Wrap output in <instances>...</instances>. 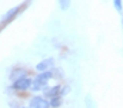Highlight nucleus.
<instances>
[{
	"label": "nucleus",
	"mask_w": 123,
	"mask_h": 108,
	"mask_svg": "<svg viewBox=\"0 0 123 108\" xmlns=\"http://www.w3.org/2000/svg\"><path fill=\"white\" fill-rule=\"evenodd\" d=\"M50 71H52V75H53V79H62V78H64V72L59 66H53Z\"/></svg>",
	"instance_id": "obj_9"
},
{
	"label": "nucleus",
	"mask_w": 123,
	"mask_h": 108,
	"mask_svg": "<svg viewBox=\"0 0 123 108\" xmlns=\"http://www.w3.org/2000/svg\"><path fill=\"white\" fill-rule=\"evenodd\" d=\"M3 29H4V28H3V26L0 25V33H1V30H3Z\"/></svg>",
	"instance_id": "obj_14"
},
{
	"label": "nucleus",
	"mask_w": 123,
	"mask_h": 108,
	"mask_svg": "<svg viewBox=\"0 0 123 108\" xmlns=\"http://www.w3.org/2000/svg\"><path fill=\"white\" fill-rule=\"evenodd\" d=\"M59 3V7H60L63 12H67L70 9V4H72V0H57Z\"/></svg>",
	"instance_id": "obj_10"
},
{
	"label": "nucleus",
	"mask_w": 123,
	"mask_h": 108,
	"mask_svg": "<svg viewBox=\"0 0 123 108\" xmlns=\"http://www.w3.org/2000/svg\"><path fill=\"white\" fill-rule=\"evenodd\" d=\"M29 107L30 108H50L49 100L43 95H33L29 98Z\"/></svg>",
	"instance_id": "obj_4"
},
{
	"label": "nucleus",
	"mask_w": 123,
	"mask_h": 108,
	"mask_svg": "<svg viewBox=\"0 0 123 108\" xmlns=\"http://www.w3.org/2000/svg\"><path fill=\"white\" fill-rule=\"evenodd\" d=\"M113 6H115L116 12L123 13V3H122V0H113Z\"/></svg>",
	"instance_id": "obj_12"
},
{
	"label": "nucleus",
	"mask_w": 123,
	"mask_h": 108,
	"mask_svg": "<svg viewBox=\"0 0 123 108\" xmlns=\"http://www.w3.org/2000/svg\"><path fill=\"white\" fill-rule=\"evenodd\" d=\"M72 91V88H70V85H62L60 86V92H59V95L60 97H66L69 92Z\"/></svg>",
	"instance_id": "obj_11"
},
{
	"label": "nucleus",
	"mask_w": 123,
	"mask_h": 108,
	"mask_svg": "<svg viewBox=\"0 0 123 108\" xmlns=\"http://www.w3.org/2000/svg\"><path fill=\"white\" fill-rule=\"evenodd\" d=\"M33 79H36V81H39L40 84H43L44 86L49 84V81L50 79H53V75H52V71L49 69V71H43V72H39Z\"/></svg>",
	"instance_id": "obj_7"
},
{
	"label": "nucleus",
	"mask_w": 123,
	"mask_h": 108,
	"mask_svg": "<svg viewBox=\"0 0 123 108\" xmlns=\"http://www.w3.org/2000/svg\"><path fill=\"white\" fill-rule=\"evenodd\" d=\"M31 82H33V78L29 75V76H23V78H19V79L13 81L12 86L16 91V94H25V92L30 91Z\"/></svg>",
	"instance_id": "obj_2"
},
{
	"label": "nucleus",
	"mask_w": 123,
	"mask_h": 108,
	"mask_svg": "<svg viewBox=\"0 0 123 108\" xmlns=\"http://www.w3.org/2000/svg\"><path fill=\"white\" fill-rule=\"evenodd\" d=\"M49 104H50V108H60L63 105V97L55 95V97L49 98Z\"/></svg>",
	"instance_id": "obj_8"
},
{
	"label": "nucleus",
	"mask_w": 123,
	"mask_h": 108,
	"mask_svg": "<svg viewBox=\"0 0 123 108\" xmlns=\"http://www.w3.org/2000/svg\"><path fill=\"white\" fill-rule=\"evenodd\" d=\"M30 75V71L27 69V68H25V66H22V65H14L10 72H9V79L13 82V81H16V79H19V78H23V76H29Z\"/></svg>",
	"instance_id": "obj_3"
},
{
	"label": "nucleus",
	"mask_w": 123,
	"mask_h": 108,
	"mask_svg": "<svg viewBox=\"0 0 123 108\" xmlns=\"http://www.w3.org/2000/svg\"><path fill=\"white\" fill-rule=\"evenodd\" d=\"M122 26H123V17H122Z\"/></svg>",
	"instance_id": "obj_16"
},
{
	"label": "nucleus",
	"mask_w": 123,
	"mask_h": 108,
	"mask_svg": "<svg viewBox=\"0 0 123 108\" xmlns=\"http://www.w3.org/2000/svg\"><path fill=\"white\" fill-rule=\"evenodd\" d=\"M60 84H57V85H53V86H44L43 89H42V92H43V97L44 98H52V97H55V95H59V92H60Z\"/></svg>",
	"instance_id": "obj_6"
},
{
	"label": "nucleus",
	"mask_w": 123,
	"mask_h": 108,
	"mask_svg": "<svg viewBox=\"0 0 123 108\" xmlns=\"http://www.w3.org/2000/svg\"><path fill=\"white\" fill-rule=\"evenodd\" d=\"M9 107L10 108H19L20 107V101L19 100H10L9 101Z\"/></svg>",
	"instance_id": "obj_13"
},
{
	"label": "nucleus",
	"mask_w": 123,
	"mask_h": 108,
	"mask_svg": "<svg viewBox=\"0 0 123 108\" xmlns=\"http://www.w3.org/2000/svg\"><path fill=\"white\" fill-rule=\"evenodd\" d=\"M33 0H25L22 4H17V6H14V7H12V9H9L6 13H3V16L0 17V25L3 26V28H6L7 25H10L12 22H14L17 17H19V14H22L26 9H27V6L30 4Z\"/></svg>",
	"instance_id": "obj_1"
},
{
	"label": "nucleus",
	"mask_w": 123,
	"mask_h": 108,
	"mask_svg": "<svg viewBox=\"0 0 123 108\" xmlns=\"http://www.w3.org/2000/svg\"><path fill=\"white\" fill-rule=\"evenodd\" d=\"M55 58H44V59H42L40 62H37L36 64V66H34V69L37 72H43V71H49V69H52L53 66H55Z\"/></svg>",
	"instance_id": "obj_5"
},
{
	"label": "nucleus",
	"mask_w": 123,
	"mask_h": 108,
	"mask_svg": "<svg viewBox=\"0 0 123 108\" xmlns=\"http://www.w3.org/2000/svg\"><path fill=\"white\" fill-rule=\"evenodd\" d=\"M19 108H30V107H29V105H27V107H22V105H20Z\"/></svg>",
	"instance_id": "obj_15"
}]
</instances>
